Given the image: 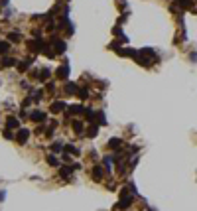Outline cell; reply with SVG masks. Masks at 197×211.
Masks as SVG:
<instances>
[{
  "instance_id": "6da1fadb",
  "label": "cell",
  "mask_w": 197,
  "mask_h": 211,
  "mask_svg": "<svg viewBox=\"0 0 197 211\" xmlns=\"http://www.w3.org/2000/svg\"><path fill=\"white\" fill-rule=\"evenodd\" d=\"M63 52H65V42L53 40V53H63Z\"/></svg>"
},
{
  "instance_id": "7a4b0ae2",
  "label": "cell",
  "mask_w": 197,
  "mask_h": 211,
  "mask_svg": "<svg viewBox=\"0 0 197 211\" xmlns=\"http://www.w3.org/2000/svg\"><path fill=\"white\" fill-rule=\"evenodd\" d=\"M67 75H69V65L63 63V65L57 69V77H59V79H67Z\"/></svg>"
},
{
  "instance_id": "3957f363",
  "label": "cell",
  "mask_w": 197,
  "mask_h": 211,
  "mask_svg": "<svg viewBox=\"0 0 197 211\" xmlns=\"http://www.w3.org/2000/svg\"><path fill=\"white\" fill-rule=\"evenodd\" d=\"M28 136H30V132L26 130V128H24V130H20V132H18V136H16V140H18L20 144H24V142L28 140Z\"/></svg>"
},
{
  "instance_id": "277c9868",
  "label": "cell",
  "mask_w": 197,
  "mask_h": 211,
  "mask_svg": "<svg viewBox=\"0 0 197 211\" xmlns=\"http://www.w3.org/2000/svg\"><path fill=\"white\" fill-rule=\"evenodd\" d=\"M32 120H36V122L46 120V113H42V111H34L32 113Z\"/></svg>"
},
{
  "instance_id": "5b68a950",
  "label": "cell",
  "mask_w": 197,
  "mask_h": 211,
  "mask_svg": "<svg viewBox=\"0 0 197 211\" xmlns=\"http://www.w3.org/2000/svg\"><path fill=\"white\" fill-rule=\"evenodd\" d=\"M77 91H79V89H77V85H73V83H67L65 85V93L67 95H75Z\"/></svg>"
},
{
  "instance_id": "8992f818",
  "label": "cell",
  "mask_w": 197,
  "mask_h": 211,
  "mask_svg": "<svg viewBox=\"0 0 197 211\" xmlns=\"http://www.w3.org/2000/svg\"><path fill=\"white\" fill-rule=\"evenodd\" d=\"M30 63H32V59H26V61H20V65H18V69H20V71H28V69H30Z\"/></svg>"
},
{
  "instance_id": "52a82bcc",
  "label": "cell",
  "mask_w": 197,
  "mask_h": 211,
  "mask_svg": "<svg viewBox=\"0 0 197 211\" xmlns=\"http://www.w3.org/2000/svg\"><path fill=\"white\" fill-rule=\"evenodd\" d=\"M61 108H65V105L57 101V103H53V105H51V113H61Z\"/></svg>"
},
{
  "instance_id": "ba28073f",
  "label": "cell",
  "mask_w": 197,
  "mask_h": 211,
  "mask_svg": "<svg viewBox=\"0 0 197 211\" xmlns=\"http://www.w3.org/2000/svg\"><path fill=\"white\" fill-rule=\"evenodd\" d=\"M69 113L71 114H79V113H85L83 107H79V105H73V107H69Z\"/></svg>"
},
{
  "instance_id": "9c48e42d",
  "label": "cell",
  "mask_w": 197,
  "mask_h": 211,
  "mask_svg": "<svg viewBox=\"0 0 197 211\" xmlns=\"http://www.w3.org/2000/svg\"><path fill=\"white\" fill-rule=\"evenodd\" d=\"M14 63H16V61L12 59V57H4V59H2V67H12Z\"/></svg>"
},
{
  "instance_id": "30bf717a",
  "label": "cell",
  "mask_w": 197,
  "mask_h": 211,
  "mask_svg": "<svg viewBox=\"0 0 197 211\" xmlns=\"http://www.w3.org/2000/svg\"><path fill=\"white\" fill-rule=\"evenodd\" d=\"M38 77H40V81H46L47 77H49V69H42V71L38 73Z\"/></svg>"
},
{
  "instance_id": "8fae6325",
  "label": "cell",
  "mask_w": 197,
  "mask_h": 211,
  "mask_svg": "<svg viewBox=\"0 0 197 211\" xmlns=\"http://www.w3.org/2000/svg\"><path fill=\"white\" fill-rule=\"evenodd\" d=\"M178 4L181 6V8H191L193 2H191V0H178Z\"/></svg>"
},
{
  "instance_id": "7c38bea8",
  "label": "cell",
  "mask_w": 197,
  "mask_h": 211,
  "mask_svg": "<svg viewBox=\"0 0 197 211\" xmlns=\"http://www.w3.org/2000/svg\"><path fill=\"white\" fill-rule=\"evenodd\" d=\"M108 146H110V148H120V146H122V140H118V138H113Z\"/></svg>"
},
{
  "instance_id": "4fadbf2b",
  "label": "cell",
  "mask_w": 197,
  "mask_h": 211,
  "mask_svg": "<svg viewBox=\"0 0 197 211\" xmlns=\"http://www.w3.org/2000/svg\"><path fill=\"white\" fill-rule=\"evenodd\" d=\"M8 40H10V42H20V34H18V32L8 34Z\"/></svg>"
},
{
  "instance_id": "5bb4252c",
  "label": "cell",
  "mask_w": 197,
  "mask_h": 211,
  "mask_svg": "<svg viewBox=\"0 0 197 211\" xmlns=\"http://www.w3.org/2000/svg\"><path fill=\"white\" fill-rule=\"evenodd\" d=\"M47 162H49L51 166H59V160H57L55 156H47Z\"/></svg>"
},
{
  "instance_id": "9a60e30c",
  "label": "cell",
  "mask_w": 197,
  "mask_h": 211,
  "mask_svg": "<svg viewBox=\"0 0 197 211\" xmlns=\"http://www.w3.org/2000/svg\"><path fill=\"white\" fill-rule=\"evenodd\" d=\"M77 95H79L81 99H87V97H89V91H87V89H79V91H77Z\"/></svg>"
},
{
  "instance_id": "2e32d148",
  "label": "cell",
  "mask_w": 197,
  "mask_h": 211,
  "mask_svg": "<svg viewBox=\"0 0 197 211\" xmlns=\"http://www.w3.org/2000/svg\"><path fill=\"white\" fill-rule=\"evenodd\" d=\"M97 130H99V128H97V124H91V128L87 130V134H89V136H95V134H97Z\"/></svg>"
},
{
  "instance_id": "e0dca14e",
  "label": "cell",
  "mask_w": 197,
  "mask_h": 211,
  "mask_svg": "<svg viewBox=\"0 0 197 211\" xmlns=\"http://www.w3.org/2000/svg\"><path fill=\"white\" fill-rule=\"evenodd\" d=\"M18 126V120L16 118H8V128H16Z\"/></svg>"
},
{
  "instance_id": "ac0fdd59",
  "label": "cell",
  "mask_w": 197,
  "mask_h": 211,
  "mask_svg": "<svg viewBox=\"0 0 197 211\" xmlns=\"http://www.w3.org/2000/svg\"><path fill=\"white\" fill-rule=\"evenodd\" d=\"M61 148H63V146H61L59 142H53V144H51V150L53 152H61Z\"/></svg>"
},
{
  "instance_id": "d6986e66",
  "label": "cell",
  "mask_w": 197,
  "mask_h": 211,
  "mask_svg": "<svg viewBox=\"0 0 197 211\" xmlns=\"http://www.w3.org/2000/svg\"><path fill=\"white\" fill-rule=\"evenodd\" d=\"M73 128H75V132H81L83 130V124L81 122H73Z\"/></svg>"
},
{
  "instance_id": "ffe728a7",
  "label": "cell",
  "mask_w": 197,
  "mask_h": 211,
  "mask_svg": "<svg viewBox=\"0 0 197 211\" xmlns=\"http://www.w3.org/2000/svg\"><path fill=\"white\" fill-rule=\"evenodd\" d=\"M69 174H71V168H61V176H63V178H67Z\"/></svg>"
}]
</instances>
